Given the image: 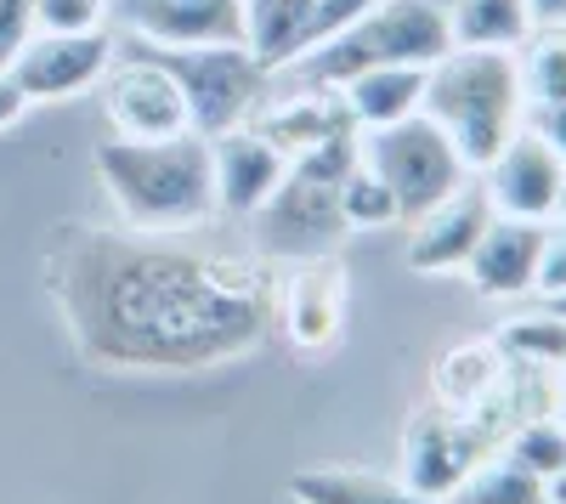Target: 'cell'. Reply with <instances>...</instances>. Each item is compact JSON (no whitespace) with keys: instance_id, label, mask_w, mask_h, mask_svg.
I'll return each mask as SVG.
<instances>
[{"instance_id":"6da1fadb","label":"cell","mask_w":566,"mask_h":504,"mask_svg":"<svg viewBox=\"0 0 566 504\" xmlns=\"http://www.w3.org/2000/svg\"><path fill=\"white\" fill-rule=\"evenodd\" d=\"M45 284L80 357L97 369H216L250 357L277 317L261 255L136 227L69 221L45 250Z\"/></svg>"},{"instance_id":"7a4b0ae2","label":"cell","mask_w":566,"mask_h":504,"mask_svg":"<svg viewBox=\"0 0 566 504\" xmlns=\"http://www.w3.org/2000/svg\"><path fill=\"white\" fill-rule=\"evenodd\" d=\"M97 181L114 199L119 221L136 233H193L216 216V170L210 136L181 130L159 143H114L97 148Z\"/></svg>"},{"instance_id":"3957f363","label":"cell","mask_w":566,"mask_h":504,"mask_svg":"<svg viewBox=\"0 0 566 504\" xmlns=\"http://www.w3.org/2000/svg\"><path fill=\"white\" fill-rule=\"evenodd\" d=\"M419 114H431L448 143L459 148L464 170L482 176L499 148L527 125V97L522 74H515V52H482V45H453L448 57L424 69V97Z\"/></svg>"},{"instance_id":"277c9868","label":"cell","mask_w":566,"mask_h":504,"mask_svg":"<svg viewBox=\"0 0 566 504\" xmlns=\"http://www.w3.org/2000/svg\"><path fill=\"white\" fill-rule=\"evenodd\" d=\"M448 52H453V29L437 0H380V7L346 23L340 34L301 52L290 69L301 74V85H346L363 69H380V63L431 69Z\"/></svg>"},{"instance_id":"5b68a950","label":"cell","mask_w":566,"mask_h":504,"mask_svg":"<svg viewBox=\"0 0 566 504\" xmlns=\"http://www.w3.org/2000/svg\"><path fill=\"white\" fill-rule=\"evenodd\" d=\"M357 159H363L357 130H346V136H335V143H323V148L290 159L277 193L255 216L261 221V244L272 255H323L328 244L346 233L340 210H335V188H340V176Z\"/></svg>"},{"instance_id":"8992f818","label":"cell","mask_w":566,"mask_h":504,"mask_svg":"<svg viewBox=\"0 0 566 504\" xmlns=\"http://www.w3.org/2000/svg\"><path fill=\"white\" fill-rule=\"evenodd\" d=\"M136 52H148L154 63L170 69L199 136H221L232 125H244L272 85V74L255 63L244 40L239 45H148V40H136Z\"/></svg>"},{"instance_id":"52a82bcc","label":"cell","mask_w":566,"mask_h":504,"mask_svg":"<svg viewBox=\"0 0 566 504\" xmlns=\"http://www.w3.org/2000/svg\"><path fill=\"white\" fill-rule=\"evenodd\" d=\"M357 148H363V165L391 188L402 221H419L470 176L459 148L448 143V130L431 114H408L380 130H357Z\"/></svg>"},{"instance_id":"ba28073f","label":"cell","mask_w":566,"mask_h":504,"mask_svg":"<svg viewBox=\"0 0 566 504\" xmlns=\"http://www.w3.org/2000/svg\"><path fill=\"white\" fill-rule=\"evenodd\" d=\"M499 442L464 414H448V408H419L402 431V487L424 493V498H448L470 471H476Z\"/></svg>"},{"instance_id":"9c48e42d","label":"cell","mask_w":566,"mask_h":504,"mask_svg":"<svg viewBox=\"0 0 566 504\" xmlns=\"http://www.w3.org/2000/svg\"><path fill=\"white\" fill-rule=\"evenodd\" d=\"M97 85H103V114H108L114 136H125V143H159V136L193 130L170 69L154 63L148 52H136V45L108 63V74Z\"/></svg>"},{"instance_id":"30bf717a","label":"cell","mask_w":566,"mask_h":504,"mask_svg":"<svg viewBox=\"0 0 566 504\" xmlns=\"http://www.w3.org/2000/svg\"><path fill=\"white\" fill-rule=\"evenodd\" d=\"M114 57H119V40L108 29H91V34H29L7 74H12V85L23 91L29 103H69V97H80V91L97 85Z\"/></svg>"},{"instance_id":"8fae6325","label":"cell","mask_w":566,"mask_h":504,"mask_svg":"<svg viewBox=\"0 0 566 504\" xmlns=\"http://www.w3.org/2000/svg\"><path fill=\"white\" fill-rule=\"evenodd\" d=\"M346 295H352V279H346L340 255H328V250L323 255H301V266L277 290V317L272 324L283 329V340H290L301 357H323L346 329Z\"/></svg>"},{"instance_id":"7c38bea8","label":"cell","mask_w":566,"mask_h":504,"mask_svg":"<svg viewBox=\"0 0 566 504\" xmlns=\"http://www.w3.org/2000/svg\"><path fill=\"white\" fill-rule=\"evenodd\" d=\"M566 181V159L544 143L533 125H522L499 148V159L482 170V188L493 216H522V221H555V199Z\"/></svg>"},{"instance_id":"4fadbf2b","label":"cell","mask_w":566,"mask_h":504,"mask_svg":"<svg viewBox=\"0 0 566 504\" xmlns=\"http://www.w3.org/2000/svg\"><path fill=\"white\" fill-rule=\"evenodd\" d=\"M544 239H549V221L493 216L459 272L470 279V290H476L482 301H522V295H533V284H538Z\"/></svg>"},{"instance_id":"5bb4252c","label":"cell","mask_w":566,"mask_h":504,"mask_svg":"<svg viewBox=\"0 0 566 504\" xmlns=\"http://www.w3.org/2000/svg\"><path fill=\"white\" fill-rule=\"evenodd\" d=\"M210 170H216V216L255 221L261 204L277 193V181H283V170H290V159H283L261 130L232 125V130L210 136Z\"/></svg>"},{"instance_id":"9a60e30c","label":"cell","mask_w":566,"mask_h":504,"mask_svg":"<svg viewBox=\"0 0 566 504\" xmlns=\"http://www.w3.org/2000/svg\"><path fill=\"white\" fill-rule=\"evenodd\" d=\"M488 221H493L488 188L464 176L442 204H431L419 221H408L413 227V233H408V266L424 272V279H437V272H459L470 261V250H476Z\"/></svg>"},{"instance_id":"2e32d148","label":"cell","mask_w":566,"mask_h":504,"mask_svg":"<svg viewBox=\"0 0 566 504\" xmlns=\"http://www.w3.org/2000/svg\"><path fill=\"white\" fill-rule=\"evenodd\" d=\"M119 23L148 45H239L244 0H114Z\"/></svg>"},{"instance_id":"e0dca14e","label":"cell","mask_w":566,"mask_h":504,"mask_svg":"<svg viewBox=\"0 0 566 504\" xmlns=\"http://www.w3.org/2000/svg\"><path fill=\"white\" fill-rule=\"evenodd\" d=\"M504 375H510V357L493 346V335L482 340H459L448 351H437L431 363V402L448 408V414H464V420H476L488 437H493V402L504 391ZM499 442V437H493Z\"/></svg>"},{"instance_id":"ac0fdd59","label":"cell","mask_w":566,"mask_h":504,"mask_svg":"<svg viewBox=\"0 0 566 504\" xmlns=\"http://www.w3.org/2000/svg\"><path fill=\"white\" fill-rule=\"evenodd\" d=\"M250 130H261L283 159H301L323 143H335V136L357 130V125H352L335 85H295L290 97H261Z\"/></svg>"},{"instance_id":"d6986e66","label":"cell","mask_w":566,"mask_h":504,"mask_svg":"<svg viewBox=\"0 0 566 504\" xmlns=\"http://www.w3.org/2000/svg\"><path fill=\"white\" fill-rule=\"evenodd\" d=\"M335 91H340V103H346V114H352L357 130H380V125H397V119L419 114L424 69H413V63H380V69L352 74Z\"/></svg>"},{"instance_id":"ffe728a7","label":"cell","mask_w":566,"mask_h":504,"mask_svg":"<svg viewBox=\"0 0 566 504\" xmlns=\"http://www.w3.org/2000/svg\"><path fill=\"white\" fill-rule=\"evenodd\" d=\"M290 498L295 504H442L424 498L413 487H402L397 476L380 471H352V465H312L290 476Z\"/></svg>"},{"instance_id":"44dd1931","label":"cell","mask_w":566,"mask_h":504,"mask_svg":"<svg viewBox=\"0 0 566 504\" xmlns=\"http://www.w3.org/2000/svg\"><path fill=\"white\" fill-rule=\"evenodd\" d=\"M317 0H244V45L266 74H283L301 57V34Z\"/></svg>"},{"instance_id":"7402d4cb","label":"cell","mask_w":566,"mask_h":504,"mask_svg":"<svg viewBox=\"0 0 566 504\" xmlns=\"http://www.w3.org/2000/svg\"><path fill=\"white\" fill-rule=\"evenodd\" d=\"M448 29H453V45L515 52L533 34V12H527V0H453Z\"/></svg>"},{"instance_id":"603a6c76","label":"cell","mask_w":566,"mask_h":504,"mask_svg":"<svg viewBox=\"0 0 566 504\" xmlns=\"http://www.w3.org/2000/svg\"><path fill=\"white\" fill-rule=\"evenodd\" d=\"M493 346L510 357V363H527V369H566V317L549 312V306H533V312H515L493 329Z\"/></svg>"},{"instance_id":"cb8c5ba5","label":"cell","mask_w":566,"mask_h":504,"mask_svg":"<svg viewBox=\"0 0 566 504\" xmlns=\"http://www.w3.org/2000/svg\"><path fill=\"white\" fill-rule=\"evenodd\" d=\"M442 504H549V482H538L533 471H522L515 460H504V453L493 448Z\"/></svg>"},{"instance_id":"d4e9b609","label":"cell","mask_w":566,"mask_h":504,"mask_svg":"<svg viewBox=\"0 0 566 504\" xmlns=\"http://www.w3.org/2000/svg\"><path fill=\"white\" fill-rule=\"evenodd\" d=\"M515 74H522L527 108L566 103V29H533L515 45Z\"/></svg>"},{"instance_id":"484cf974","label":"cell","mask_w":566,"mask_h":504,"mask_svg":"<svg viewBox=\"0 0 566 504\" xmlns=\"http://www.w3.org/2000/svg\"><path fill=\"white\" fill-rule=\"evenodd\" d=\"M499 453L515 460L522 471H533L538 482H555V476H566V426L555 414H533V420L504 431Z\"/></svg>"},{"instance_id":"4316f807","label":"cell","mask_w":566,"mask_h":504,"mask_svg":"<svg viewBox=\"0 0 566 504\" xmlns=\"http://www.w3.org/2000/svg\"><path fill=\"white\" fill-rule=\"evenodd\" d=\"M335 210H340V227L346 233H374V227H397V199L380 176H374L363 159L340 176V188H335Z\"/></svg>"},{"instance_id":"83f0119b","label":"cell","mask_w":566,"mask_h":504,"mask_svg":"<svg viewBox=\"0 0 566 504\" xmlns=\"http://www.w3.org/2000/svg\"><path fill=\"white\" fill-rule=\"evenodd\" d=\"M114 0H34V34H91L103 29Z\"/></svg>"},{"instance_id":"f1b7e54d","label":"cell","mask_w":566,"mask_h":504,"mask_svg":"<svg viewBox=\"0 0 566 504\" xmlns=\"http://www.w3.org/2000/svg\"><path fill=\"white\" fill-rule=\"evenodd\" d=\"M380 0H317L312 18H306V34H301V52H312V45H323L328 34H340L346 23H357L363 12H374Z\"/></svg>"},{"instance_id":"f546056e","label":"cell","mask_w":566,"mask_h":504,"mask_svg":"<svg viewBox=\"0 0 566 504\" xmlns=\"http://www.w3.org/2000/svg\"><path fill=\"white\" fill-rule=\"evenodd\" d=\"M29 34H34V0H0V74L12 69Z\"/></svg>"},{"instance_id":"4dcf8cb0","label":"cell","mask_w":566,"mask_h":504,"mask_svg":"<svg viewBox=\"0 0 566 504\" xmlns=\"http://www.w3.org/2000/svg\"><path fill=\"white\" fill-rule=\"evenodd\" d=\"M555 290H566V221H560V216H555L549 239H544V255H538V284H533V295H555Z\"/></svg>"},{"instance_id":"1f68e13d","label":"cell","mask_w":566,"mask_h":504,"mask_svg":"<svg viewBox=\"0 0 566 504\" xmlns=\"http://www.w3.org/2000/svg\"><path fill=\"white\" fill-rule=\"evenodd\" d=\"M527 125L544 136V143L566 159V103H549V108H527Z\"/></svg>"},{"instance_id":"d6a6232c","label":"cell","mask_w":566,"mask_h":504,"mask_svg":"<svg viewBox=\"0 0 566 504\" xmlns=\"http://www.w3.org/2000/svg\"><path fill=\"white\" fill-rule=\"evenodd\" d=\"M23 114H29V97L12 85V74H0V130H12Z\"/></svg>"},{"instance_id":"836d02e7","label":"cell","mask_w":566,"mask_h":504,"mask_svg":"<svg viewBox=\"0 0 566 504\" xmlns=\"http://www.w3.org/2000/svg\"><path fill=\"white\" fill-rule=\"evenodd\" d=\"M533 29H566V0H527Z\"/></svg>"},{"instance_id":"e575fe53","label":"cell","mask_w":566,"mask_h":504,"mask_svg":"<svg viewBox=\"0 0 566 504\" xmlns=\"http://www.w3.org/2000/svg\"><path fill=\"white\" fill-rule=\"evenodd\" d=\"M549 414H555V420L566 426V369L555 375V408H549Z\"/></svg>"},{"instance_id":"d590c367","label":"cell","mask_w":566,"mask_h":504,"mask_svg":"<svg viewBox=\"0 0 566 504\" xmlns=\"http://www.w3.org/2000/svg\"><path fill=\"white\" fill-rule=\"evenodd\" d=\"M544 306H549V312H560V317H566V290H555V295H544Z\"/></svg>"},{"instance_id":"8d00e7d4","label":"cell","mask_w":566,"mask_h":504,"mask_svg":"<svg viewBox=\"0 0 566 504\" xmlns=\"http://www.w3.org/2000/svg\"><path fill=\"white\" fill-rule=\"evenodd\" d=\"M549 504H566V476H555V482H549Z\"/></svg>"},{"instance_id":"74e56055","label":"cell","mask_w":566,"mask_h":504,"mask_svg":"<svg viewBox=\"0 0 566 504\" xmlns=\"http://www.w3.org/2000/svg\"><path fill=\"white\" fill-rule=\"evenodd\" d=\"M555 216L566 221V181H560V199H555Z\"/></svg>"}]
</instances>
